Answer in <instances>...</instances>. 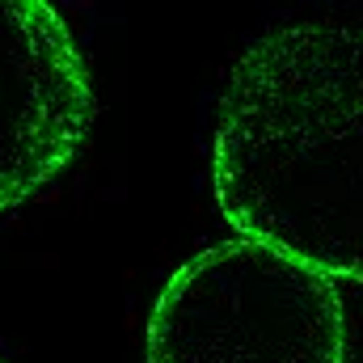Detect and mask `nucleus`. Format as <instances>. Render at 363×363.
Wrapping results in <instances>:
<instances>
[{"label":"nucleus","mask_w":363,"mask_h":363,"mask_svg":"<svg viewBox=\"0 0 363 363\" xmlns=\"http://www.w3.org/2000/svg\"><path fill=\"white\" fill-rule=\"evenodd\" d=\"M363 38L283 26L233 68L211 144V186L237 237L359 283Z\"/></svg>","instance_id":"nucleus-1"},{"label":"nucleus","mask_w":363,"mask_h":363,"mask_svg":"<svg viewBox=\"0 0 363 363\" xmlns=\"http://www.w3.org/2000/svg\"><path fill=\"white\" fill-rule=\"evenodd\" d=\"M148 363H342L347 308L334 279L245 237L216 241L165 279Z\"/></svg>","instance_id":"nucleus-2"},{"label":"nucleus","mask_w":363,"mask_h":363,"mask_svg":"<svg viewBox=\"0 0 363 363\" xmlns=\"http://www.w3.org/2000/svg\"><path fill=\"white\" fill-rule=\"evenodd\" d=\"M89 127V64L60 9L0 0V216L60 178Z\"/></svg>","instance_id":"nucleus-3"}]
</instances>
